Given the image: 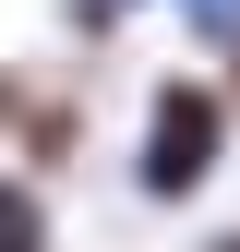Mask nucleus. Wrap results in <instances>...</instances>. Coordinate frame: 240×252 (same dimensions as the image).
I'll return each instance as SVG.
<instances>
[{"instance_id": "f257e3e1", "label": "nucleus", "mask_w": 240, "mask_h": 252, "mask_svg": "<svg viewBox=\"0 0 240 252\" xmlns=\"http://www.w3.org/2000/svg\"><path fill=\"white\" fill-rule=\"evenodd\" d=\"M228 144H240L228 84H216V72H156V84H144V132H132V192L168 204V216L204 204L216 168H228Z\"/></svg>"}, {"instance_id": "f03ea898", "label": "nucleus", "mask_w": 240, "mask_h": 252, "mask_svg": "<svg viewBox=\"0 0 240 252\" xmlns=\"http://www.w3.org/2000/svg\"><path fill=\"white\" fill-rule=\"evenodd\" d=\"M0 144H12V168L60 180V168L84 156V108H72V96H48L36 72H0Z\"/></svg>"}, {"instance_id": "7ed1b4c3", "label": "nucleus", "mask_w": 240, "mask_h": 252, "mask_svg": "<svg viewBox=\"0 0 240 252\" xmlns=\"http://www.w3.org/2000/svg\"><path fill=\"white\" fill-rule=\"evenodd\" d=\"M0 252H60V216H48L36 168H0Z\"/></svg>"}, {"instance_id": "20e7f679", "label": "nucleus", "mask_w": 240, "mask_h": 252, "mask_svg": "<svg viewBox=\"0 0 240 252\" xmlns=\"http://www.w3.org/2000/svg\"><path fill=\"white\" fill-rule=\"evenodd\" d=\"M168 12L192 24V48H216V60L240 48V0H168Z\"/></svg>"}, {"instance_id": "39448f33", "label": "nucleus", "mask_w": 240, "mask_h": 252, "mask_svg": "<svg viewBox=\"0 0 240 252\" xmlns=\"http://www.w3.org/2000/svg\"><path fill=\"white\" fill-rule=\"evenodd\" d=\"M132 12H144V0H60V24H72L84 48H108V36H120V24H132Z\"/></svg>"}, {"instance_id": "423d86ee", "label": "nucleus", "mask_w": 240, "mask_h": 252, "mask_svg": "<svg viewBox=\"0 0 240 252\" xmlns=\"http://www.w3.org/2000/svg\"><path fill=\"white\" fill-rule=\"evenodd\" d=\"M216 84H228V108H240V48H228V72H216Z\"/></svg>"}, {"instance_id": "0eeeda50", "label": "nucleus", "mask_w": 240, "mask_h": 252, "mask_svg": "<svg viewBox=\"0 0 240 252\" xmlns=\"http://www.w3.org/2000/svg\"><path fill=\"white\" fill-rule=\"evenodd\" d=\"M204 252H240V228H204Z\"/></svg>"}]
</instances>
